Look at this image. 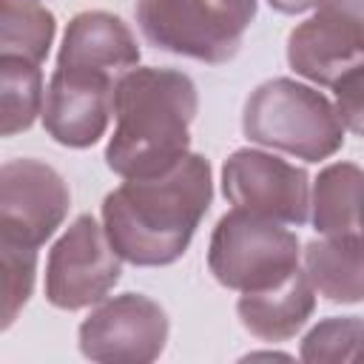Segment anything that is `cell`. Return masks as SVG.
<instances>
[{
    "instance_id": "1",
    "label": "cell",
    "mask_w": 364,
    "mask_h": 364,
    "mask_svg": "<svg viewBox=\"0 0 364 364\" xmlns=\"http://www.w3.org/2000/svg\"><path fill=\"white\" fill-rule=\"evenodd\" d=\"M210 202L208 162L182 156L154 176H134L105 199V228L114 250L136 264L173 262L191 242Z\"/></svg>"
},
{
    "instance_id": "2",
    "label": "cell",
    "mask_w": 364,
    "mask_h": 364,
    "mask_svg": "<svg viewBox=\"0 0 364 364\" xmlns=\"http://www.w3.org/2000/svg\"><path fill=\"white\" fill-rule=\"evenodd\" d=\"M125 26L108 14H80L65 34L60 68L51 82L46 125L65 145L94 142L117 97V77L136 63Z\"/></svg>"
},
{
    "instance_id": "3",
    "label": "cell",
    "mask_w": 364,
    "mask_h": 364,
    "mask_svg": "<svg viewBox=\"0 0 364 364\" xmlns=\"http://www.w3.org/2000/svg\"><path fill=\"white\" fill-rule=\"evenodd\" d=\"M117 131L108 165L122 176H154L185 156L188 122L196 111L193 82L179 71L145 68L128 74L114 97Z\"/></svg>"
},
{
    "instance_id": "4",
    "label": "cell",
    "mask_w": 364,
    "mask_h": 364,
    "mask_svg": "<svg viewBox=\"0 0 364 364\" xmlns=\"http://www.w3.org/2000/svg\"><path fill=\"white\" fill-rule=\"evenodd\" d=\"M256 0H139L142 34L165 51L225 63L236 54Z\"/></svg>"
},
{
    "instance_id": "5",
    "label": "cell",
    "mask_w": 364,
    "mask_h": 364,
    "mask_svg": "<svg viewBox=\"0 0 364 364\" xmlns=\"http://www.w3.org/2000/svg\"><path fill=\"white\" fill-rule=\"evenodd\" d=\"M245 134L304 159H321L341 145V125L327 100L290 80L267 82L247 100Z\"/></svg>"
},
{
    "instance_id": "6",
    "label": "cell",
    "mask_w": 364,
    "mask_h": 364,
    "mask_svg": "<svg viewBox=\"0 0 364 364\" xmlns=\"http://www.w3.org/2000/svg\"><path fill=\"white\" fill-rule=\"evenodd\" d=\"M296 247L293 233L233 210L216 228L210 267L222 284L253 293L259 287H276L296 273Z\"/></svg>"
},
{
    "instance_id": "7",
    "label": "cell",
    "mask_w": 364,
    "mask_h": 364,
    "mask_svg": "<svg viewBox=\"0 0 364 364\" xmlns=\"http://www.w3.org/2000/svg\"><path fill=\"white\" fill-rule=\"evenodd\" d=\"M290 65L333 85L364 63V0H324L318 14L290 34Z\"/></svg>"
},
{
    "instance_id": "8",
    "label": "cell",
    "mask_w": 364,
    "mask_h": 364,
    "mask_svg": "<svg viewBox=\"0 0 364 364\" xmlns=\"http://www.w3.org/2000/svg\"><path fill=\"white\" fill-rule=\"evenodd\" d=\"M225 196H230L239 208L264 210L293 225L307 219L304 171L264 154H233L225 165Z\"/></svg>"
},
{
    "instance_id": "9",
    "label": "cell",
    "mask_w": 364,
    "mask_h": 364,
    "mask_svg": "<svg viewBox=\"0 0 364 364\" xmlns=\"http://www.w3.org/2000/svg\"><path fill=\"white\" fill-rule=\"evenodd\" d=\"M119 279V264L108 253L94 219L82 216L57 245L51 256L48 293L60 307H80L102 293Z\"/></svg>"
},
{
    "instance_id": "10",
    "label": "cell",
    "mask_w": 364,
    "mask_h": 364,
    "mask_svg": "<svg viewBox=\"0 0 364 364\" xmlns=\"http://www.w3.org/2000/svg\"><path fill=\"white\" fill-rule=\"evenodd\" d=\"M307 267L318 290L333 301L364 299V233H341L307 247Z\"/></svg>"
},
{
    "instance_id": "11",
    "label": "cell",
    "mask_w": 364,
    "mask_h": 364,
    "mask_svg": "<svg viewBox=\"0 0 364 364\" xmlns=\"http://www.w3.org/2000/svg\"><path fill=\"white\" fill-rule=\"evenodd\" d=\"M310 307H313L310 284L299 270L293 276H287L282 284H276L273 290H267V293L256 290L239 301L245 327H250L253 333H259L264 338H282V336H290L293 330H299L304 324Z\"/></svg>"
},
{
    "instance_id": "12",
    "label": "cell",
    "mask_w": 364,
    "mask_h": 364,
    "mask_svg": "<svg viewBox=\"0 0 364 364\" xmlns=\"http://www.w3.org/2000/svg\"><path fill=\"white\" fill-rule=\"evenodd\" d=\"M316 230L341 236L364 228V173L353 165H333L316 185Z\"/></svg>"
},
{
    "instance_id": "13",
    "label": "cell",
    "mask_w": 364,
    "mask_h": 364,
    "mask_svg": "<svg viewBox=\"0 0 364 364\" xmlns=\"http://www.w3.org/2000/svg\"><path fill=\"white\" fill-rule=\"evenodd\" d=\"M333 85H336L341 119L355 134H364V63L355 65L353 71H347L344 77H338Z\"/></svg>"
},
{
    "instance_id": "14",
    "label": "cell",
    "mask_w": 364,
    "mask_h": 364,
    "mask_svg": "<svg viewBox=\"0 0 364 364\" xmlns=\"http://www.w3.org/2000/svg\"><path fill=\"white\" fill-rule=\"evenodd\" d=\"M273 9H279V11H284V14H293V11H304L307 6H313V3H318V0H267Z\"/></svg>"
}]
</instances>
